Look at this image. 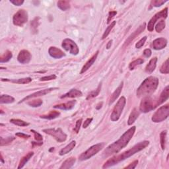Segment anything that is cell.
I'll return each mask as SVG.
<instances>
[{
  "mask_svg": "<svg viewBox=\"0 0 169 169\" xmlns=\"http://www.w3.org/2000/svg\"><path fill=\"white\" fill-rule=\"evenodd\" d=\"M160 72L161 73L164 74H168L169 73V68H168V59H167L166 61H165L163 64L162 65L160 69Z\"/></svg>",
  "mask_w": 169,
  "mask_h": 169,
  "instance_id": "f35d334b",
  "label": "cell"
},
{
  "mask_svg": "<svg viewBox=\"0 0 169 169\" xmlns=\"http://www.w3.org/2000/svg\"><path fill=\"white\" fill-rule=\"evenodd\" d=\"M56 89H58L57 87H54V88H49V89H44V90H42V91H38V92L36 93H34L33 94H31L29 96L26 97L25 98H24L22 100H21L19 103H23V102L25 101V100H28L30 99V98H36L38 97H40V96H44V95L47 94L48 93H50V92H52V91L56 90Z\"/></svg>",
  "mask_w": 169,
  "mask_h": 169,
  "instance_id": "7c38bea8",
  "label": "cell"
},
{
  "mask_svg": "<svg viewBox=\"0 0 169 169\" xmlns=\"http://www.w3.org/2000/svg\"><path fill=\"white\" fill-rule=\"evenodd\" d=\"M13 57V54L11 51L7 50L4 54L1 56L0 57V62L1 63H5L9 62L11 59Z\"/></svg>",
  "mask_w": 169,
  "mask_h": 169,
  "instance_id": "f546056e",
  "label": "cell"
},
{
  "mask_svg": "<svg viewBox=\"0 0 169 169\" xmlns=\"http://www.w3.org/2000/svg\"><path fill=\"white\" fill-rule=\"evenodd\" d=\"M30 59V53L27 50H23L20 51L18 56H17V60L21 63H23V64H26V63H29Z\"/></svg>",
  "mask_w": 169,
  "mask_h": 169,
  "instance_id": "4fadbf2b",
  "label": "cell"
},
{
  "mask_svg": "<svg viewBox=\"0 0 169 169\" xmlns=\"http://www.w3.org/2000/svg\"><path fill=\"white\" fill-rule=\"evenodd\" d=\"M139 115V112L138 110H137V109L136 108H133L131 112V114H129L128 120V126L132 125L133 123L136 122L137 118H138Z\"/></svg>",
  "mask_w": 169,
  "mask_h": 169,
  "instance_id": "d4e9b609",
  "label": "cell"
},
{
  "mask_svg": "<svg viewBox=\"0 0 169 169\" xmlns=\"http://www.w3.org/2000/svg\"><path fill=\"white\" fill-rule=\"evenodd\" d=\"M145 27H146V23H143L142 25H141L138 29H137V30H136L133 33L130 35V36L128 38V39H127L126 40V42H125V44H124V46H128V44H129L131 42H132V40H133L135 39V38L138 36V35H139L141 33H142V32L145 30Z\"/></svg>",
  "mask_w": 169,
  "mask_h": 169,
  "instance_id": "5bb4252c",
  "label": "cell"
},
{
  "mask_svg": "<svg viewBox=\"0 0 169 169\" xmlns=\"http://www.w3.org/2000/svg\"><path fill=\"white\" fill-rule=\"evenodd\" d=\"M93 118H87L85 121L83 123V128H87L88 126L90 125V124L91 123V122L93 121Z\"/></svg>",
  "mask_w": 169,
  "mask_h": 169,
  "instance_id": "f907efd6",
  "label": "cell"
},
{
  "mask_svg": "<svg viewBox=\"0 0 169 169\" xmlns=\"http://www.w3.org/2000/svg\"><path fill=\"white\" fill-rule=\"evenodd\" d=\"M102 106H103V103H99L97 104L96 108L97 109V110H99V109L102 107Z\"/></svg>",
  "mask_w": 169,
  "mask_h": 169,
  "instance_id": "9f6ffc18",
  "label": "cell"
},
{
  "mask_svg": "<svg viewBox=\"0 0 169 169\" xmlns=\"http://www.w3.org/2000/svg\"><path fill=\"white\" fill-rule=\"evenodd\" d=\"M27 21L28 13L25 10L20 9L13 15V22L16 26L23 27Z\"/></svg>",
  "mask_w": 169,
  "mask_h": 169,
  "instance_id": "9c48e42d",
  "label": "cell"
},
{
  "mask_svg": "<svg viewBox=\"0 0 169 169\" xmlns=\"http://www.w3.org/2000/svg\"><path fill=\"white\" fill-rule=\"evenodd\" d=\"M43 132L52 136L59 143L65 142L67 139V135L63 132L61 128L44 129H43Z\"/></svg>",
  "mask_w": 169,
  "mask_h": 169,
  "instance_id": "52a82bcc",
  "label": "cell"
},
{
  "mask_svg": "<svg viewBox=\"0 0 169 169\" xmlns=\"http://www.w3.org/2000/svg\"><path fill=\"white\" fill-rule=\"evenodd\" d=\"M144 62V60L142 58H139L137 59H136V60L133 61L132 62H131L129 63V69L130 70H133L134 69L136 66L137 65H139L141 64H142V63Z\"/></svg>",
  "mask_w": 169,
  "mask_h": 169,
  "instance_id": "d590c367",
  "label": "cell"
},
{
  "mask_svg": "<svg viewBox=\"0 0 169 169\" xmlns=\"http://www.w3.org/2000/svg\"><path fill=\"white\" fill-rule=\"evenodd\" d=\"M101 87H102V83H100L99 85L98 86V87L97 88L96 90L92 91V92H91L89 95H88L87 99L89 100V99H91V98H93L94 97H96L97 96H98V94H99V93L100 92Z\"/></svg>",
  "mask_w": 169,
  "mask_h": 169,
  "instance_id": "e575fe53",
  "label": "cell"
},
{
  "mask_svg": "<svg viewBox=\"0 0 169 169\" xmlns=\"http://www.w3.org/2000/svg\"><path fill=\"white\" fill-rule=\"evenodd\" d=\"M10 2L13 3L14 5L20 6L24 3L23 0H10Z\"/></svg>",
  "mask_w": 169,
  "mask_h": 169,
  "instance_id": "681fc988",
  "label": "cell"
},
{
  "mask_svg": "<svg viewBox=\"0 0 169 169\" xmlns=\"http://www.w3.org/2000/svg\"><path fill=\"white\" fill-rule=\"evenodd\" d=\"M34 155V152H29L28 154H27L25 156H24L22 158H21V161H20V163L19 164V167L18 168H23L25 164L27 163L28 161H29L31 157Z\"/></svg>",
  "mask_w": 169,
  "mask_h": 169,
  "instance_id": "f1b7e54d",
  "label": "cell"
},
{
  "mask_svg": "<svg viewBox=\"0 0 169 169\" xmlns=\"http://www.w3.org/2000/svg\"><path fill=\"white\" fill-rule=\"evenodd\" d=\"M126 103V99L124 97H122L120 98L119 100L118 101V103L115 105V107L113 109V111H112L111 114L110 119L112 121L117 122L120 119L122 113V111L125 107Z\"/></svg>",
  "mask_w": 169,
  "mask_h": 169,
  "instance_id": "5b68a950",
  "label": "cell"
},
{
  "mask_svg": "<svg viewBox=\"0 0 169 169\" xmlns=\"http://www.w3.org/2000/svg\"><path fill=\"white\" fill-rule=\"evenodd\" d=\"M157 60H158V58L157 57H154L153 58L151 59L145 68V72L147 73H151L155 71V69L157 66Z\"/></svg>",
  "mask_w": 169,
  "mask_h": 169,
  "instance_id": "603a6c76",
  "label": "cell"
},
{
  "mask_svg": "<svg viewBox=\"0 0 169 169\" xmlns=\"http://www.w3.org/2000/svg\"><path fill=\"white\" fill-rule=\"evenodd\" d=\"M58 7L62 11H66L70 8V3L69 1H59L58 2Z\"/></svg>",
  "mask_w": 169,
  "mask_h": 169,
  "instance_id": "1f68e13d",
  "label": "cell"
},
{
  "mask_svg": "<svg viewBox=\"0 0 169 169\" xmlns=\"http://www.w3.org/2000/svg\"><path fill=\"white\" fill-rule=\"evenodd\" d=\"M56 75H50L48 76H44L43 77L40 78V81H51V80H54L56 79Z\"/></svg>",
  "mask_w": 169,
  "mask_h": 169,
  "instance_id": "bcb514c9",
  "label": "cell"
},
{
  "mask_svg": "<svg viewBox=\"0 0 169 169\" xmlns=\"http://www.w3.org/2000/svg\"><path fill=\"white\" fill-rule=\"evenodd\" d=\"M42 103H43V102L41 99H36L28 102L27 104H29L32 107H39L42 104Z\"/></svg>",
  "mask_w": 169,
  "mask_h": 169,
  "instance_id": "74e56055",
  "label": "cell"
},
{
  "mask_svg": "<svg viewBox=\"0 0 169 169\" xmlns=\"http://www.w3.org/2000/svg\"><path fill=\"white\" fill-rule=\"evenodd\" d=\"M123 86H124V82H122L120 83V85L118 86V87L117 88V89H116L114 91V92L112 93V96L110 97V101H109V105L112 104L118 98L119 95L120 94V93L122 92V90L123 89Z\"/></svg>",
  "mask_w": 169,
  "mask_h": 169,
  "instance_id": "7402d4cb",
  "label": "cell"
},
{
  "mask_svg": "<svg viewBox=\"0 0 169 169\" xmlns=\"http://www.w3.org/2000/svg\"><path fill=\"white\" fill-rule=\"evenodd\" d=\"M76 104V100H71L69 102H67L65 103H62L54 106V108H58V109H61V110H72V108H74L75 105Z\"/></svg>",
  "mask_w": 169,
  "mask_h": 169,
  "instance_id": "e0dca14e",
  "label": "cell"
},
{
  "mask_svg": "<svg viewBox=\"0 0 169 169\" xmlns=\"http://www.w3.org/2000/svg\"><path fill=\"white\" fill-rule=\"evenodd\" d=\"M158 85V79L150 76L143 81L137 90V96L145 98L151 96L156 91Z\"/></svg>",
  "mask_w": 169,
  "mask_h": 169,
  "instance_id": "3957f363",
  "label": "cell"
},
{
  "mask_svg": "<svg viewBox=\"0 0 169 169\" xmlns=\"http://www.w3.org/2000/svg\"><path fill=\"white\" fill-rule=\"evenodd\" d=\"M76 145V142L75 141H72V142H70L68 145H66L64 148H63L60 151H59V155H66L67 153H69L70 151H72L74 147H75Z\"/></svg>",
  "mask_w": 169,
  "mask_h": 169,
  "instance_id": "cb8c5ba5",
  "label": "cell"
},
{
  "mask_svg": "<svg viewBox=\"0 0 169 169\" xmlns=\"http://www.w3.org/2000/svg\"><path fill=\"white\" fill-rule=\"evenodd\" d=\"M169 116V105L168 104L162 106L158 110L155 112L152 116V121L153 122L158 123L165 120Z\"/></svg>",
  "mask_w": 169,
  "mask_h": 169,
  "instance_id": "8992f818",
  "label": "cell"
},
{
  "mask_svg": "<svg viewBox=\"0 0 169 169\" xmlns=\"http://www.w3.org/2000/svg\"><path fill=\"white\" fill-rule=\"evenodd\" d=\"M83 95L82 92L79 90H77L75 89H73L70 90L69 92L64 94L61 97V98H76L81 97Z\"/></svg>",
  "mask_w": 169,
  "mask_h": 169,
  "instance_id": "ffe728a7",
  "label": "cell"
},
{
  "mask_svg": "<svg viewBox=\"0 0 169 169\" xmlns=\"http://www.w3.org/2000/svg\"><path fill=\"white\" fill-rule=\"evenodd\" d=\"M1 161L3 163H4V160H3V155H2V154L1 153Z\"/></svg>",
  "mask_w": 169,
  "mask_h": 169,
  "instance_id": "6f0895ef",
  "label": "cell"
},
{
  "mask_svg": "<svg viewBox=\"0 0 169 169\" xmlns=\"http://www.w3.org/2000/svg\"><path fill=\"white\" fill-rule=\"evenodd\" d=\"M147 38V37H143L142 39H141L138 42H137V43L136 44V48H142L143 46L144 45V44H145V42H146Z\"/></svg>",
  "mask_w": 169,
  "mask_h": 169,
  "instance_id": "f6af8a7d",
  "label": "cell"
},
{
  "mask_svg": "<svg viewBox=\"0 0 169 169\" xmlns=\"http://www.w3.org/2000/svg\"><path fill=\"white\" fill-rule=\"evenodd\" d=\"M14 139H15V137H13V136L8 137L5 139H3V137H1V143H0V145L3 146V145H8V144L11 143Z\"/></svg>",
  "mask_w": 169,
  "mask_h": 169,
  "instance_id": "60d3db41",
  "label": "cell"
},
{
  "mask_svg": "<svg viewBox=\"0 0 169 169\" xmlns=\"http://www.w3.org/2000/svg\"><path fill=\"white\" fill-rule=\"evenodd\" d=\"M116 14H117V12H116V11H111L109 12L108 17V19H107V23H110L112 19L113 18V17L116 15Z\"/></svg>",
  "mask_w": 169,
  "mask_h": 169,
  "instance_id": "7dc6e473",
  "label": "cell"
},
{
  "mask_svg": "<svg viewBox=\"0 0 169 169\" xmlns=\"http://www.w3.org/2000/svg\"><path fill=\"white\" fill-rule=\"evenodd\" d=\"M48 53L51 57L55 59H59L65 56V54L60 49L54 46H51L48 50Z\"/></svg>",
  "mask_w": 169,
  "mask_h": 169,
  "instance_id": "9a60e30c",
  "label": "cell"
},
{
  "mask_svg": "<svg viewBox=\"0 0 169 169\" xmlns=\"http://www.w3.org/2000/svg\"><path fill=\"white\" fill-rule=\"evenodd\" d=\"M137 164H138V161H134L133 163H130L128 166H126V167H124V168H136Z\"/></svg>",
  "mask_w": 169,
  "mask_h": 169,
  "instance_id": "816d5d0a",
  "label": "cell"
},
{
  "mask_svg": "<svg viewBox=\"0 0 169 169\" xmlns=\"http://www.w3.org/2000/svg\"><path fill=\"white\" fill-rule=\"evenodd\" d=\"M98 53H99V51H97L95 54L91 57L89 60H88L85 64L83 65V67L81 69V74H83V73H84L85 72H87L88 69H89L91 66L93 65V63H94V62L96 61V59L97 58V56L98 55Z\"/></svg>",
  "mask_w": 169,
  "mask_h": 169,
  "instance_id": "ac0fdd59",
  "label": "cell"
},
{
  "mask_svg": "<svg viewBox=\"0 0 169 169\" xmlns=\"http://www.w3.org/2000/svg\"><path fill=\"white\" fill-rule=\"evenodd\" d=\"M59 115H60V112L58 111L53 110V111H50L47 114L41 116L40 118L43 119H46V120H53L59 117Z\"/></svg>",
  "mask_w": 169,
  "mask_h": 169,
  "instance_id": "4316f807",
  "label": "cell"
},
{
  "mask_svg": "<svg viewBox=\"0 0 169 169\" xmlns=\"http://www.w3.org/2000/svg\"><path fill=\"white\" fill-rule=\"evenodd\" d=\"M149 145V141H143V142H139V143L136 144L131 149L125 151L123 153L118 155H116L113 157H112L110 159H108L106 163L104 164L103 166V168H107L110 167L114 166V165L117 164L118 163H120L121 161H124L126 158H128L130 157H132L133 155H135L137 152L142 151L143 149H145V148Z\"/></svg>",
  "mask_w": 169,
  "mask_h": 169,
  "instance_id": "7a4b0ae2",
  "label": "cell"
},
{
  "mask_svg": "<svg viewBox=\"0 0 169 169\" xmlns=\"http://www.w3.org/2000/svg\"><path fill=\"white\" fill-rule=\"evenodd\" d=\"M167 130H164V131L161 132L160 133V143L161 146L163 150L165 149V145H166V142H167Z\"/></svg>",
  "mask_w": 169,
  "mask_h": 169,
  "instance_id": "4dcf8cb0",
  "label": "cell"
},
{
  "mask_svg": "<svg viewBox=\"0 0 169 169\" xmlns=\"http://www.w3.org/2000/svg\"><path fill=\"white\" fill-rule=\"evenodd\" d=\"M112 44V40H110V41H109V42H108V44H107V49H109L110 48H111Z\"/></svg>",
  "mask_w": 169,
  "mask_h": 169,
  "instance_id": "11a10c76",
  "label": "cell"
},
{
  "mask_svg": "<svg viewBox=\"0 0 169 169\" xmlns=\"http://www.w3.org/2000/svg\"><path fill=\"white\" fill-rule=\"evenodd\" d=\"M151 54H152V52H151V50H150V49L147 48L143 51V55L145 56L146 58H149L151 56Z\"/></svg>",
  "mask_w": 169,
  "mask_h": 169,
  "instance_id": "f5cc1de1",
  "label": "cell"
},
{
  "mask_svg": "<svg viewBox=\"0 0 169 169\" xmlns=\"http://www.w3.org/2000/svg\"><path fill=\"white\" fill-rule=\"evenodd\" d=\"M15 101V98L8 94H2L0 97V103L1 104H10Z\"/></svg>",
  "mask_w": 169,
  "mask_h": 169,
  "instance_id": "83f0119b",
  "label": "cell"
},
{
  "mask_svg": "<svg viewBox=\"0 0 169 169\" xmlns=\"http://www.w3.org/2000/svg\"><path fill=\"white\" fill-rule=\"evenodd\" d=\"M75 161H76V159L75 157L69 158H68V159H67L63 162L62 164V166L59 167V168L60 169H68V168H72L73 166V164H75Z\"/></svg>",
  "mask_w": 169,
  "mask_h": 169,
  "instance_id": "484cf974",
  "label": "cell"
},
{
  "mask_svg": "<svg viewBox=\"0 0 169 169\" xmlns=\"http://www.w3.org/2000/svg\"><path fill=\"white\" fill-rule=\"evenodd\" d=\"M39 17H36L33 21H31L30 26H31V30H33L34 33H37L38 31L37 28L39 25Z\"/></svg>",
  "mask_w": 169,
  "mask_h": 169,
  "instance_id": "836d02e7",
  "label": "cell"
},
{
  "mask_svg": "<svg viewBox=\"0 0 169 169\" xmlns=\"http://www.w3.org/2000/svg\"><path fill=\"white\" fill-rule=\"evenodd\" d=\"M136 126H133L128 130H127L118 140L110 144V145L107 147V149L104 151L103 153V157L104 158H107L111 155H113L114 154L118 153L122 149H124V147L128 145V143L132 139L136 132Z\"/></svg>",
  "mask_w": 169,
  "mask_h": 169,
  "instance_id": "6da1fadb",
  "label": "cell"
},
{
  "mask_svg": "<svg viewBox=\"0 0 169 169\" xmlns=\"http://www.w3.org/2000/svg\"><path fill=\"white\" fill-rule=\"evenodd\" d=\"M167 2V1H161V0H153L151 2V7H160L162 5H163L164 3Z\"/></svg>",
  "mask_w": 169,
  "mask_h": 169,
  "instance_id": "b9f144b4",
  "label": "cell"
},
{
  "mask_svg": "<svg viewBox=\"0 0 169 169\" xmlns=\"http://www.w3.org/2000/svg\"><path fill=\"white\" fill-rule=\"evenodd\" d=\"M62 46L66 51H69L70 54L75 56L79 54V50L77 45L75 42L69 39V38H65V39L63 40Z\"/></svg>",
  "mask_w": 169,
  "mask_h": 169,
  "instance_id": "8fae6325",
  "label": "cell"
},
{
  "mask_svg": "<svg viewBox=\"0 0 169 169\" xmlns=\"http://www.w3.org/2000/svg\"><path fill=\"white\" fill-rule=\"evenodd\" d=\"M10 122L12 123V124H15L16 126H21V127H24V126H28L29 125V123H27V122H24L23 120H21L19 119H11Z\"/></svg>",
  "mask_w": 169,
  "mask_h": 169,
  "instance_id": "d6a6232c",
  "label": "cell"
},
{
  "mask_svg": "<svg viewBox=\"0 0 169 169\" xmlns=\"http://www.w3.org/2000/svg\"><path fill=\"white\" fill-rule=\"evenodd\" d=\"M156 107H157V101L155 102L152 98L147 97L143 98L142 102H141L139 110L144 113H147L148 112L154 110Z\"/></svg>",
  "mask_w": 169,
  "mask_h": 169,
  "instance_id": "ba28073f",
  "label": "cell"
},
{
  "mask_svg": "<svg viewBox=\"0 0 169 169\" xmlns=\"http://www.w3.org/2000/svg\"><path fill=\"white\" fill-rule=\"evenodd\" d=\"M2 81L11 82L16 84H28L32 81L30 77H26V78L19 79H2Z\"/></svg>",
  "mask_w": 169,
  "mask_h": 169,
  "instance_id": "44dd1931",
  "label": "cell"
},
{
  "mask_svg": "<svg viewBox=\"0 0 169 169\" xmlns=\"http://www.w3.org/2000/svg\"><path fill=\"white\" fill-rule=\"evenodd\" d=\"M16 136L17 137H21V138H23V139H29L30 137V135H27V134H25V133H21V132H19V133H17L16 134H15Z\"/></svg>",
  "mask_w": 169,
  "mask_h": 169,
  "instance_id": "c3c4849f",
  "label": "cell"
},
{
  "mask_svg": "<svg viewBox=\"0 0 169 169\" xmlns=\"http://www.w3.org/2000/svg\"><path fill=\"white\" fill-rule=\"evenodd\" d=\"M30 132L34 133L35 140L38 141V142H41V141L43 140V137H42V136L41 134H40L39 133L36 132V131H34V129H31Z\"/></svg>",
  "mask_w": 169,
  "mask_h": 169,
  "instance_id": "7bdbcfd3",
  "label": "cell"
},
{
  "mask_svg": "<svg viewBox=\"0 0 169 169\" xmlns=\"http://www.w3.org/2000/svg\"><path fill=\"white\" fill-rule=\"evenodd\" d=\"M104 147V143H99L96 145H94L89 147L86 151H84L81 155L79 156V158L80 161H86L92 157H93L95 155L97 154L100 151L103 149V148Z\"/></svg>",
  "mask_w": 169,
  "mask_h": 169,
  "instance_id": "277c9868",
  "label": "cell"
},
{
  "mask_svg": "<svg viewBox=\"0 0 169 169\" xmlns=\"http://www.w3.org/2000/svg\"><path fill=\"white\" fill-rule=\"evenodd\" d=\"M168 97H169V86L168 85L164 88L163 91H162L159 98H158V99L157 100V107L164 103L166 100H167L168 99Z\"/></svg>",
  "mask_w": 169,
  "mask_h": 169,
  "instance_id": "d6986e66",
  "label": "cell"
},
{
  "mask_svg": "<svg viewBox=\"0 0 169 169\" xmlns=\"http://www.w3.org/2000/svg\"><path fill=\"white\" fill-rule=\"evenodd\" d=\"M116 21H113V22H112V23L110 24V25H109V26L107 28V29L105 30L104 33V34H103V37H102V39L104 40V39H105V38L108 36V34H110V33L111 32V30H112V29H113L114 27L116 25Z\"/></svg>",
  "mask_w": 169,
  "mask_h": 169,
  "instance_id": "8d00e7d4",
  "label": "cell"
},
{
  "mask_svg": "<svg viewBox=\"0 0 169 169\" xmlns=\"http://www.w3.org/2000/svg\"><path fill=\"white\" fill-rule=\"evenodd\" d=\"M167 45V40L164 38H158L153 42V48L156 50L164 48Z\"/></svg>",
  "mask_w": 169,
  "mask_h": 169,
  "instance_id": "2e32d148",
  "label": "cell"
},
{
  "mask_svg": "<svg viewBox=\"0 0 169 169\" xmlns=\"http://www.w3.org/2000/svg\"><path fill=\"white\" fill-rule=\"evenodd\" d=\"M82 121H83V120L81 118V119L78 120L76 122L75 126V128H74V129H73V131L75 132H76L77 133H78L79 132L81 126V124H82Z\"/></svg>",
  "mask_w": 169,
  "mask_h": 169,
  "instance_id": "ee69618b",
  "label": "cell"
},
{
  "mask_svg": "<svg viewBox=\"0 0 169 169\" xmlns=\"http://www.w3.org/2000/svg\"><path fill=\"white\" fill-rule=\"evenodd\" d=\"M42 144H43V143H42V142H40V143H36V142H32V145H33V146L34 147V146H40V145H42Z\"/></svg>",
  "mask_w": 169,
  "mask_h": 169,
  "instance_id": "db71d44e",
  "label": "cell"
},
{
  "mask_svg": "<svg viewBox=\"0 0 169 169\" xmlns=\"http://www.w3.org/2000/svg\"><path fill=\"white\" fill-rule=\"evenodd\" d=\"M168 16V8H164L163 10L161 11L160 12L155 14L151 19L149 21V22L148 23L147 25V30L149 32H152L154 29L155 24L157 21L158 19H167Z\"/></svg>",
  "mask_w": 169,
  "mask_h": 169,
  "instance_id": "30bf717a",
  "label": "cell"
},
{
  "mask_svg": "<svg viewBox=\"0 0 169 169\" xmlns=\"http://www.w3.org/2000/svg\"><path fill=\"white\" fill-rule=\"evenodd\" d=\"M165 21L164 20H160L158 21V23L156 24L155 26V30L157 33H161L165 28Z\"/></svg>",
  "mask_w": 169,
  "mask_h": 169,
  "instance_id": "ab89813d",
  "label": "cell"
}]
</instances>
